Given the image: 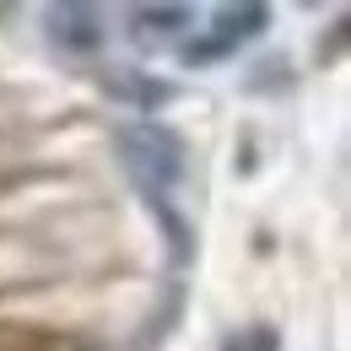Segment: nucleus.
Instances as JSON below:
<instances>
[{"label": "nucleus", "mask_w": 351, "mask_h": 351, "mask_svg": "<svg viewBox=\"0 0 351 351\" xmlns=\"http://www.w3.org/2000/svg\"><path fill=\"white\" fill-rule=\"evenodd\" d=\"M114 152H119V168H125V178L135 184V195L146 200V211H157L168 243H173V260L184 265L189 260V243H195L189 227H184V217L173 211V189L184 184V173H189V146H184V135H178L173 125H162V119H130V125L114 130Z\"/></svg>", "instance_id": "nucleus-1"}, {"label": "nucleus", "mask_w": 351, "mask_h": 351, "mask_svg": "<svg viewBox=\"0 0 351 351\" xmlns=\"http://www.w3.org/2000/svg\"><path fill=\"white\" fill-rule=\"evenodd\" d=\"M265 27H270V5H260V0L217 5V11H211V22H206V27H195V38H184V44H178V60H184V65H195V71L221 65V60H232L243 44H254Z\"/></svg>", "instance_id": "nucleus-2"}, {"label": "nucleus", "mask_w": 351, "mask_h": 351, "mask_svg": "<svg viewBox=\"0 0 351 351\" xmlns=\"http://www.w3.org/2000/svg\"><path fill=\"white\" fill-rule=\"evenodd\" d=\"M44 22H49L54 49H65V54H97V49H103V38H108V16H103L97 5H82V0L49 5Z\"/></svg>", "instance_id": "nucleus-3"}, {"label": "nucleus", "mask_w": 351, "mask_h": 351, "mask_svg": "<svg viewBox=\"0 0 351 351\" xmlns=\"http://www.w3.org/2000/svg\"><path fill=\"white\" fill-rule=\"evenodd\" d=\"M103 92L119 97V103L135 108V114H146V119L178 97L173 82H162V76H152V71H130V65H108V71H103Z\"/></svg>", "instance_id": "nucleus-4"}, {"label": "nucleus", "mask_w": 351, "mask_h": 351, "mask_svg": "<svg viewBox=\"0 0 351 351\" xmlns=\"http://www.w3.org/2000/svg\"><path fill=\"white\" fill-rule=\"evenodd\" d=\"M189 27H195V11H189V5H135L130 11V38L141 49L178 44Z\"/></svg>", "instance_id": "nucleus-5"}, {"label": "nucleus", "mask_w": 351, "mask_h": 351, "mask_svg": "<svg viewBox=\"0 0 351 351\" xmlns=\"http://www.w3.org/2000/svg\"><path fill=\"white\" fill-rule=\"evenodd\" d=\"M221 351H281V335H276L270 324H249V330H238L232 341H221Z\"/></svg>", "instance_id": "nucleus-6"}]
</instances>
